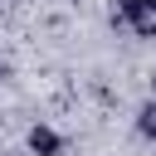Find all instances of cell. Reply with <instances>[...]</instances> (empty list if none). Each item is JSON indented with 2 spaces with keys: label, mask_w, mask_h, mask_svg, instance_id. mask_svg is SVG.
<instances>
[{
  "label": "cell",
  "mask_w": 156,
  "mask_h": 156,
  "mask_svg": "<svg viewBox=\"0 0 156 156\" xmlns=\"http://www.w3.org/2000/svg\"><path fill=\"white\" fill-rule=\"evenodd\" d=\"M146 83H151V102H156V68H151V78H146Z\"/></svg>",
  "instance_id": "obj_4"
},
{
  "label": "cell",
  "mask_w": 156,
  "mask_h": 156,
  "mask_svg": "<svg viewBox=\"0 0 156 156\" xmlns=\"http://www.w3.org/2000/svg\"><path fill=\"white\" fill-rule=\"evenodd\" d=\"M136 132H141L146 141H156V102H151V98L136 107Z\"/></svg>",
  "instance_id": "obj_3"
},
{
  "label": "cell",
  "mask_w": 156,
  "mask_h": 156,
  "mask_svg": "<svg viewBox=\"0 0 156 156\" xmlns=\"http://www.w3.org/2000/svg\"><path fill=\"white\" fill-rule=\"evenodd\" d=\"M24 151L29 156H63V132L49 127V122H34L24 132Z\"/></svg>",
  "instance_id": "obj_2"
},
{
  "label": "cell",
  "mask_w": 156,
  "mask_h": 156,
  "mask_svg": "<svg viewBox=\"0 0 156 156\" xmlns=\"http://www.w3.org/2000/svg\"><path fill=\"white\" fill-rule=\"evenodd\" d=\"M112 24L136 39H156V0H117Z\"/></svg>",
  "instance_id": "obj_1"
}]
</instances>
